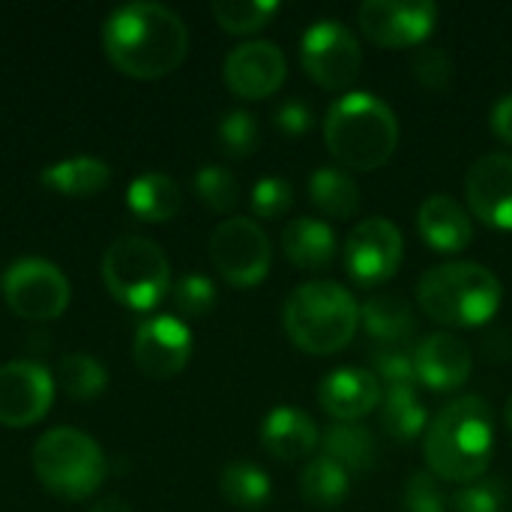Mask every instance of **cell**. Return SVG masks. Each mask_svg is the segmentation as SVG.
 Segmentation results:
<instances>
[{"label": "cell", "mask_w": 512, "mask_h": 512, "mask_svg": "<svg viewBox=\"0 0 512 512\" xmlns=\"http://www.w3.org/2000/svg\"><path fill=\"white\" fill-rule=\"evenodd\" d=\"M102 279L114 300L147 312L159 306L171 288L168 255L147 237L114 240L102 258Z\"/></svg>", "instance_id": "obj_7"}, {"label": "cell", "mask_w": 512, "mask_h": 512, "mask_svg": "<svg viewBox=\"0 0 512 512\" xmlns=\"http://www.w3.org/2000/svg\"><path fill=\"white\" fill-rule=\"evenodd\" d=\"M504 504L507 489L501 480H474L462 486L450 501L453 512H504Z\"/></svg>", "instance_id": "obj_36"}, {"label": "cell", "mask_w": 512, "mask_h": 512, "mask_svg": "<svg viewBox=\"0 0 512 512\" xmlns=\"http://www.w3.org/2000/svg\"><path fill=\"white\" fill-rule=\"evenodd\" d=\"M501 300V279L477 261L435 264L417 282L420 309L447 327H480L495 318Z\"/></svg>", "instance_id": "obj_4"}, {"label": "cell", "mask_w": 512, "mask_h": 512, "mask_svg": "<svg viewBox=\"0 0 512 512\" xmlns=\"http://www.w3.org/2000/svg\"><path fill=\"white\" fill-rule=\"evenodd\" d=\"M210 261L228 285L255 288L270 273L273 246L255 219L231 216L210 234Z\"/></svg>", "instance_id": "obj_8"}, {"label": "cell", "mask_w": 512, "mask_h": 512, "mask_svg": "<svg viewBox=\"0 0 512 512\" xmlns=\"http://www.w3.org/2000/svg\"><path fill=\"white\" fill-rule=\"evenodd\" d=\"M294 204V186L285 177H264L252 189V210L261 219H279Z\"/></svg>", "instance_id": "obj_38"}, {"label": "cell", "mask_w": 512, "mask_h": 512, "mask_svg": "<svg viewBox=\"0 0 512 512\" xmlns=\"http://www.w3.org/2000/svg\"><path fill=\"white\" fill-rule=\"evenodd\" d=\"M309 198L330 219H351L360 210L357 180L348 171L333 168V165H324L309 177Z\"/></svg>", "instance_id": "obj_24"}, {"label": "cell", "mask_w": 512, "mask_h": 512, "mask_svg": "<svg viewBox=\"0 0 512 512\" xmlns=\"http://www.w3.org/2000/svg\"><path fill=\"white\" fill-rule=\"evenodd\" d=\"M126 198H129L132 213L144 222H168L177 216V210L183 204L180 186L168 174H156V171L132 180Z\"/></svg>", "instance_id": "obj_25"}, {"label": "cell", "mask_w": 512, "mask_h": 512, "mask_svg": "<svg viewBox=\"0 0 512 512\" xmlns=\"http://www.w3.org/2000/svg\"><path fill=\"white\" fill-rule=\"evenodd\" d=\"M324 456L342 465L348 474H363L378 462V441L357 423H336L324 432Z\"/></svg>", "instance_id": "obj_26"}, {"label": "cell", "mask_w": 512, "mask_h": 512, "mask_svg": "<svg viewBox=\"0 0 512 512\" xmlns=\"http://www.w3.org/2000/svg\"><path fill=\"white\" fill-rule=\"evenodd\" d=\"M360 324L372 339V348H393V345H414L411 336L417 333V318L411 303L393 294L369 297L360 306Z\"/></svg>", "instance_id": "obj_21"}, {"label": "cell", "mask_w": 512, "mask_h": 512, "mask_svg": "<svg viewBox=\"0 0 512 512\" xmlns=\"http://www.w3.org/2000/svg\"><path fill=\"white\" fill-rule=\"evenodd\" d=\"M381 426L396 441H414L426 435L429 417L414 387H390L381 399Z\"/></svg>", "instance_id": "obj_28"}, {"label": "cell", "mask_w": 512, "mask_h": 512, "mask_svg": "<svg viewBox=\"0 0 512 512\" xmlns=\"http://www.w3.org/2000/svg\"><path fill=\"white\" fill-rule=\"evenodd\" d=\"M318 441H321V432H318L315 420L300 408L279 405L264 417L261 444L279 462H297V459L312 456Z\"/></svg>", "instance_id": "obj_19"}, {"label": "cell", "mask_w": 512, "mask_h": 512, "mask_svg": "<svg viewBox=\"0 0 512 512\" xmlns=\"http://www.w3.org/2000/svg\"><path fill=\"white\" fill-rule=\"evenodd\" d=\"M495 447V420L483 396H459L426 426L423 456L429 474L447 483H474L489 471Z\"/></svg>", "instance_id": "obj_2"}, {"label": "cell", "mask_w": 512, "mask_h": 512, "mask_svg": "<svg viewBox=\"0 0 512 512\" xmlns=\"http://www.w3.org/2000/svg\"><path fill=\"white\" fill-rule=\"evenodd\" d=\"M216 138H219L222 153H228L234 159H243V156L255 153V147L261 141V129H258L255 114L234 108V111L222 114V120L216 126Z\"/></svg>", "instance_id": "obj_32"}, {"label": "cell", "mask_w": 512, "mask_h": 512, "mask_svg": "<svg viewBox=\"0 0 512 512\" xmlns=\"http://www.w3.org/2000/svg\"><path fill=\"white\" fill-rule=\"evenodd\" d=\"M414 78L429 90H447L453 78V60L441 45H417L411 57Z\"/></svg>", "instance_id": "obj_35"}, {"label": "cell", "mask_w": 512, "mask_h": 512, "mask_svg": "<svg viewBox=\"0 0 512 512\" xmlns=\"http://www.w3.org/2000/svg\"><path fill=\"white\" fill-rule=\"evenodd\" d=\"M282 249L288 261L300 270H321L336 255V234L327 222L312 216H297L282 231Z\"/></svg>", "instance_id": "obj_22"}, {"label": "cell", "mask_w": 512, "mask_h": 512, "mask_svg": "<svg viewBox=\"0 0 512 512\" xmlns=\"http://www.w3.org/2000/svg\"><path fill=\"white\" fill-rule=\"evenodd\" d=\"M507 426H510V432H512V396H510V402H507Z\"/></svg>", "instance_id": "obj_43"}, {"label": "cell", "mask_w": 512, "mask_h": 512, "mask_svg": "<svg viewBox=\"0 0 512 512\" xmlns=\"http://www.w3.org/2000/svg\"><path fill=\"white\" fill-rule=\"evenodd\" d=\"M360 30L369 42L381 48H411L423 45L438 21V6L432 0H366L357 9Z\"/></svg>", "instance_id": "obj_12"}, {"label": "cell", "mask_w": 512, "mask_h": 512, "mask_svg": "<svg viewBox=\"0 0 512 512\" xmlns=\"http://www.w3.org/2000/svg\"><path fill=\"white\" fill-rule=\"evenodd\" d=\"M384 384L372 369H336L318 384V405L339 423H357L381 408Z\"/></svg>", "instance_id": "obj_17"}, {"label": "cell", "mask_w": 512, "mask_h": 512, "mask_svg": "<svg viewBox=\"0 0 512 512\" xmlns=\"http://www.w3.org/2000/svg\"><path fill=\"white\" fill-rule=\"evenodd\" d=\"M132 357H135V366L147 378H153V381L174 378L186 369V363L192 357V333L174 315L150 318L135 333Z\"/></svg>", "instance_id": "obj_14"}, {"label": "cell", "mask_w": 512, "mask_h": 512, "mask_svg": "<svg viewBox=\"0 0 512 512\" xmlns=\"http://www.w3.org/2000/svg\"><path fill=\"white\" fill-rule=\"evenodd\" d=\"M351 492V480L348 471L342 465H336L327 456H315L300 477V495L309 507L318 510H333L339 507Z\"/></svg>", "instance_id": "obj_27"}, {"label": "cell", "mask_w": 512, "mask_h": 512, "mask_svg": "<svg viewBox=\"0 0 512 512\" xmlns=\"http://www.w3.org/2000/svg\"><path fill=\"white\" fill-rule=\"evenodd\" d=\"M60 384L72 399H96L102 396L105 384H108V372L105 366L90 357V354H72L60 363Z\"/></svg>", "instance_id": "obj_31"}, {"label": "cell", "mask_w": 512, "mask_h": 512, "mask_svg": "<svg viewBox=\"0 0 512 512\" xmlns=\"http://www.w3.org/2000/svg\"><path fill=\"white\" fill-rule=\"evenodd\" d=\"M108 60L129 78H162L174 72L189 51L183 18L162 3H126L114 9L102 30Z\"/></svg>", "instance_id": "obj_1"}, {"label": "cell", "mask_w": 512, "mask_h": 512, "mask_svg": "<svg viewBox=\"0 0 512 512\" xmlns=\"http://www.w3.org/2000/svg\"><path fill=\"white\" fill-rule=\"evenodd\" d=\"M405 512H447V495L435 474L417 471L405 486Z\"/></svg>", "instance_id": "obj_39"}, {"label": "cell", "mask_w": 512, "mask_h": 512, "mask_svg": "<svg viewBox=\"0 0 512 512\" xmlns=\"http://www.w3.org/2000/svg\"><path fill=\"white\" fill-rule=\"evenodd\" d=\"M54 402V378L45 366L12 360L0 366V426L24 429L39 423Z\"/></svg>", "instance_id": "obj_13"}, {"label": "cell", "mask_w": 512, "mask_h": 512, "mask_svg": "<svg viewBox=\"0 0 512 512\" xmlns=\"http://www.w3.org/2000/svg\"><path fill=\"white\" fill-rule=\"evenodd\" d=\"M222 75L234 96L264 99L282 87V81L288 75V60L276 42L255 39V42H243V45L231 48V54L225 57Z\"/></svg>", "instance_id": "obj_15"}, {"label": "cell", "mask_w": 512, "mask_h": 512, "mask_svg": "<svg viewBox=\"0 0 512 512\" xmlns=\"http://www.w3.org/2000/svg\"><path fill=\"white\" fill-rule=\"evenodd\" d=\"M276 126L285 135H303V132H309L315 126V114L303 99H285L276 108Z\"/></svg>", "instance_id": "obj_40"}, {"label": "cell", "mask_w": 512, "mask_h": 512, "mask_svg": "<svg viewBox=\"0 0 512 512\" xmlns=\"http://www.w3.org/2000/svg\"><path fill=\"white\" fill-rule=\"evenodd\" d=\"M39 180L60 195L87 198V195H99L111 183V168L96 156H72L48 165Z\"/></svg>", "instance_id": "obj_23"}, {"label": "cell", "mask_w": 512, "mask_h": 512, "mask_svg": "<svg viewBox=\"0 0 512 512\" xmlns=\"http://www.w3.org/2000/svg\"><path fill=\"white\" fill-rule=\"evenodd\" d=\"M219 489L228 504L240 510H261L270 501V477L252 462H231L219 477Z\"/></svg>", "instance_id": "obj_29"}, {"label": "cell", "mask_w": 512, "mask_h": 512, "mask_svg": "<svg viewBox=\"0 0 512 512\" xmlns=\"http://www.w3.org/2000/svg\"><path fill=\"white\" fill-rule=\"evenodd\" d=\"M90 512H129V507L120 501V498H108V501H102V504H96Z\"/></svg>", "instance_id": "obj_42"}, {"label": "cell", "mask_w": 512, "mask_h": 512, "mask_svg": "<svg viewBox=\"0 0 512 512\" xmlns=\"http://www.w3.org/2000/svg\"><path fill=\"white\" fill-rule=\"evenodd\" d=\"M402 255V231L384 216H369L357 222L345 240V270L363 288L390 282L402 264Z\"/></svg>", "instance_id": "obj_11"}, {"label": "cell", "mask_w": 512, "mask_h": 512, "mask_svg": "<svg viewBox=\"0 0 512 512\" xmlns=\"http://www.w3.org/2000/svg\"><path fill=\"white\" fill-rule=\"evenodd\" d=\"M489 123H492V132H495L504 144H510L512 147V93L501 96V99L495 102Z\"/></svg>", "instance_id": "obj_41"}, {"label": "cell", "mask_w": 512, "mask_h": 512, "mask_svg": "<svg viewBox=\"0 0 512 512\" xmlns=\"http://www.w3.org/2000/svg\"><path fill=\"white\" fill-rule=\"evenodd\" d=\"M195 192L216 213H231L240 201V183L222 165H204L195 174Z\"/></svg>", "instance_id": "obj_33"}, {"label": "cell", "mask_w": 512, "mask_h": 512, "mask_svg": "<svg viewBox=\"0 0 512 512\" xmlns=\"http://www.w3.org/2000/svg\"><path fill=\"white\" fill-rule=\"evenodd\" d=\"M375 375L390 387H414L417 384V345H393L372 351Z\"/></svg>", "instance_id": "obj_34"}, {"label": "cell", "mask_w": 512, "mask_h": 512, "mask_svg": "<svg viewBox=\"0 0 512 512\" xmlns=\"http://www.w3.org/2000/svg\"><path fill=\"white\" fill-rule=\"evenodd\" d=\"M276 12H279L276 0H216L213 3V18L219 21V27L237 36L261 30Z\"/></svg>", "instance_id": "obj_30"}, {"label": "cell", "mask_w": 512, "mask_h": 512, "mask_svg": "<svg viewBox=\"0 0 512 512\" xmlns=\"http://www.w3.org/2000/svg\"><path fill=\"white\" fill-rule=\"evenodd\" d=\"M471 375V348L453 333L423 336L417 345V381L429 390L450 393Z\"/></svg>", "instance_id": "obj_18"}, {"label": "cell", "mask_w": 512, "mask_h": 512, "mask_svg": "<svg viewBox=\"0 0 512 512\" xmlns=\"http://www.w3.org/2000/svg\"><path fill=\"white\" fill-rule=\"evenodd\" d=\"M303 69L324 90H345L354 84L363 66L360 39L336 18L315 21L300 42Z\"/></svg>", "instance_id": "obj_9"}, {"label": "cell", "mask_w": 512, "mask_h": 512, "mask_svg": "<svg viewBox=\"0 0 512 512\" xmlns=\"http://www.w3.org/2000/svg\"><path fill=\"white\" fill-rule=\"evenodd\" d=\"M174 306L180 315L186 318H204L213 306H216V288L207 276L192 273L183 276L174 288Z\"/></svg>", "instance_id": "obj_37"}, {"label": "cell", "mask_w": 512, "mask_h": 512, "mask_svg": "<svg viewBox=\"0 0 512 512\" xmlns=\"http://www.w3.org/2000/svg\"><path fill=\"white\" fill-rule=\"evenodd\" d=\"M69 279L45 258H21L3 273V297L18 318L54 321L69 306Z\"/></svg>", "instance_id": "obj_10"}, {"label": "cell", "mask_w": 512, "mask_h": 512, "mask_svg": "<svg viewBox=\"0 0 512 512\" xmlns=\"http://www.w3.org/2000/svg\"><path fill=\"white\" fill-rule=\"evenodd\" d=\"M33 471L51 495L84 501L102 486L108 462L90 435L78 429H51L33 447Z\"/></svg>", "instance_id": "obj_6"}, {"label": "cell", "mask_w": 512, "mask_h": 512, "mask_svg": "<svg viewBox=\"0 0 512 512\" xmlns=\"http://www.w3.org/2000/svg\"><path fill=\"white\" fill-rule=\"evenodd\" d=\"M417 231L438 252H462L474 240V222L468 210L450 195H429L420 204Z\"/></svg>", "instance_id": "obj_20"}, {"label": "cell", "mask_w": 512, "mask_h": 512, "mask_svg": "<svg viewBox=\"0 0 512 512\" xmlns=\"http://www.w3.org/2000/svg\"><path fill=\"white\" fill-rule=\"evenodd\" d=\"M282 324L300 351L336 354L357 336L360 306L339 282H306L285 300Z\"/></svg>", "instance_id": "obj_5"}, {"label": "cell", "mask_w": 512, "mask_h": 512, "mask_svg": "<svg viewBox=\"0 0 512 512\" xmlns=\"http://www.w3.org/2000/svg\"><path fill=\"white\" fill-rule=\"evenodd\" d=\"M324 141L336 162L354 171H378L399 144L396 111L375 93H345L324 120Z\"/></svg>", "instance_id": "obj_3"}, {"label": "cell", "mask_w": 512, "mask_h": 512, "mask_svg": "<svg viewBox=\"0 0 512 512\" xmlns=\"http://www.w3.org/2000/svg\"><path fill=\"white\" fill-rule=\"evenodd\" d=\"M465 198L480 222L512 228V153L480 156L465 174Z\"/></svg>", "instance_id": "obj_16"}]
</instances>
